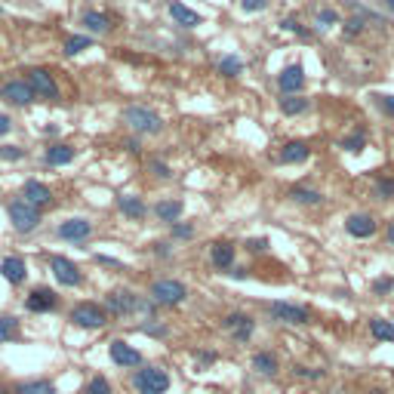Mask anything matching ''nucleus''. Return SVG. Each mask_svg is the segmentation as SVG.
<instances>
[{"mask_svg":"<svg viewBox=\"0 0 394 394\" xmlns=\"http://www.w3.org/2000/svg\"><path fill=\"white\" fill-rule=\"evenodd\" d=\"M56 234H59L62 240H87L92 234V222H87V219H68V222H62V225L56 228Z\"/></svg>","mask_w":394,"mask_h":394,"instance_id":"f8f14e48","label":"nucleus"},{"mask_svg":"<svg viewBox=\"0 0 394 394\" xmlns=\"http://www.w3.org/2000/svg\"><path fill=\"white\" fill-rule=\"evenodd\" d=\"M277 87H281L284 96H293V92H299L305 87V68L302 65H286L281 71V77H277Z\"/></svg>","mask_w":394,"mask_h":394,"instance_id":"9d476101","label":"nucleus"},{"mask_svg":"<svg viewBox=\"0 0 394 394\" xmlns=\"http://www.w3.org/2000/svg\"><path fill=\"white\" fill-rule=\"evenodd\" d=\"M22 197H25L31 206H47L49 200H53V191H49L44 182H38V179H28L25 188H22Z\"/></svg>","mask_w":394,"mask_h":394,"instance_id":"dca6fc26","label":"nucleus"},{"mask_svg":"<svg viewBox=\"0 0 394 394\" xmlns=\"http://www.w3.org/2000/svg\"><path fill=\"white\" fill-rule=\"evenodd\" d=\"M345 31H348V34H361V31H363V19H357V16L348 19V28H345Z\"/></svg>","mask_w":394,"mask_h":394,"instance_id":"de8ad7c7","label":"nucleus"},{"mask_svg":"<svg viewBox=\"0 0 394 394\" xmlns=\"http://www.w3.org/2000/svg\"><path fill=\"white\" fill-rule=\"evenodd\" d=\"M253 370L262 372V376H274V372L281 370V363H277V357L271 354V351H256L253 354Z\"/></svg>","mask_w":394,"mask_h":394,"instance_id":"412c9836","label":"nucleus"},{"mask_svg":"<svg viewBox=\"0 0 394 394\" xmlns=\"http://www.w3.org/2000/svg\"><path fill=\"white\" fill-rule=\"evenodd\" d=\"M185 296H188V290L179 281H154L151 284V299L157 305H179V302H185Z\"/></svg>","mask_w":394,"mask_h":394,"instance_id":"423d86ee","label":"nucleus"},{"mask_svg":"<svg viewBox=\"0 0 394 394\" xmlns=\"http://www.w3.org/2000/svg\"><path fill=\"white\" fill-rule=\"evenodd\" d=\"M25 151L22 148H16V145H6V148H0V161H22Z\"/></svg>","mask_w":394,"mask_h":394,"instance_id":"e433bc0d","label":"nucleus"},{"mask_svg":"<svg viewBox=\"0 0 394 394\" xmlns=\"http://www.w3.org/2000/svg\"><path fill=\"white\" fill-rule=\"evenodd\" d=\"M83 394H114V388L105 376H92L87 382V388H83Z\"/></svg>","mask_w":394,"mask_h":394,"instance_id":"473e14b6","label":"nucleus"},{"mask_svg":"<svg viewBox=\"0 0 394 394\" xmlns=\"http://www.w3.org/2000/svg\"><path fill=\"white\" fill-rule=\"evenodd\" d=\"M10 222H13L16 231L28 234V231H34V228L40 225V210L28 204L25 197H19V200H13V204H10Z\"/></svg>","mask_w":394,"mask_h":394,"instance_id":"20e7f679","label":"nucleus"},{"mask_svg":"<svg viewBox=\"0 0 394 394\" xmlns=\"http://www.w3.org/2000/svg\"><path fill=\"white\" fill-rule=\"evenodd\" d=\"M16 394H59V388H56L53 382H19L16 385Z\"/></svg>","mask_w":394,"mask_h":394,"instance_id":"bb28decb","label":"nucleus"},{"mask_svg":"<svg viewBox=\"0 0 394 394\" xmlns=\"http://www.w3.org/2000/svg\"><path fill=\"white\" fill-rule=\"evenodd\" d=\"M56 293L53 290H47V286H38V290H31L28 293V299H25V308L28 311H38V314H44V311H53L56 308Z\"/></svg>","mask_w":394,"mask_h":394,"instance_id":"9b49d317","label":"nucleus"},{"mask_svg":"<svg viewBox=\"0 0 394 394\" xmlns=\"http://www.w3.org/2000/svg\"><path fill=\"white\" fill-rule=\"evenodd\" d=\"M31 90L38 92L40 99H56L59 96V87H56V81H53V74H49V71H44V68H34L31 71Z\"/></svg>","mask_w":394,"mask_h":394,"instance_id":"4468645a","label":"nucleus"},{"mask_svg":"<svg viewBox=\"0 0 394 394\" xmlns=\"http://www.w3.org/2000/svg\"><path fill=\"white\" fill-rule=\"evenodd\" d=\"M173 234H176V238H191V234H195V225H179V222H176Z\"/></svg>","mask_w":394,"mask_h":394,"instance_id":"79ce46f5","label":"nucleus"},{"mask_svg":"<svg viewBox=\"0 0 394 394\" xmlns=\"http://www.w3.org/2000/svg\"><path fill=\"white\" fill-rule=\"evenodd\" d=\"M151 170H154V176H161V179H170V176H173V173H170L167 163H161V161H154V163H151Z\"/></svg>","mask_w":394,"mask_h":394,"instance_id":"49530a36","label":"nucleus"},{"mask_svg":"<svg viewBox=\"0 0 394 394\" xmlns=\"http://www.w3.org/2000/svg\"><path fill=\"white\" fill-rule=\"evenodd\" d=\"M71 324L83 327V329H99V327L108 324V311L99 308L96 302H81V305H74V311H71Z\"/></svg>","mask_w":394,"mask_h":394,"instance_id":"39448f33","label":"nucleus"},{"mask_svg":"<svg viewBox=\"0 0 394 394\" xmlns=\"http://www.w3.org/2000/svg\"><path fill=\"white\" fill-rule=\"evenodd\" d=\"M385 6H388V10L394 13V0H385Z\"/></svg>","mask_w":394,"mask_h":394,"instance_id":"5fc2aeb1","label":"nucleus"},{"mask_svg":"<svg viewBox=\"0 0 394 394\" xmlns=\"http://www.w3.org/2000/svg\"><path fill=\"white\" fill-rule=\"evenodd\" d=\"M219 71H222V74H228V77H234V74H240V71H243V62L234 59V56H225V59L219 62Z\"/></svg>","mask_w":394,"mask_h":394,"instance_id":"f704fd0d","label":"nucleus"},{"mask_svg":"<svg viewBox=\"0 0 394 394\" xmlns=\"http://www.w3.org/2000/svg\"><path fill=\"white\" fill-rule=\"evenodd\" d=\"M120 117H124V124L130 126V130H136V133H148V136H154V133H161V130H163L161 114L151 111V108H145V105H126Z\"/></svg>","mask_w":394,"mask_h":394,"instance_id":"f03ea898","label":"nucleus"},{"mask_svg":"<svg viewBox=\"0 0 394 394\" xmlns=\"http://www.w3.org/2000/svg\"><path fill=\"white\" fill-rule=\"evenodd\" d=\"M108 311L114 314V318H126V314H136V311H142V314H151L154 311V299L151 302H142L136 293H130V290H111L108 293Z\"/></svg>","mask_w":394,"mask_h":394,"instance_id":"f257e3e1","label":"nucleus"},{"mask_svg":"<svg viewBox=\"0 0 394 394\" xmlns=\"http://www.w3.org/2000/svg\"><path fill=\"white\" fill-rule=\"evenodd\" d=\"M19 336V320L13 318V314H3L0 318V342H10Z\"/></svg>","mask_w":394,"mask_h":394,"instance_id":"c756f323","label":"nucleus"},{"mask_svg":"<svg viewBox=\"0 0 394 394\" xmlns=\"http://www.w3.org/2000/svg\"><path fill=\"white\" fill-rule=\"evenodd\" d=\"M154 213H157V219L161 222H176L182 219V204H179V200H161V204L154 206Z\"/></svg>","mask_w":394,"mask_h":394,"instance_id":"b1692460","label":"nucleus"},{"mask_svg":"<svg viewBox=\"0 0 394 394\" xmlns=\"http://www.w3.org/2000/svg\"><path fill=\"white\" fill-rule=\"evenodd\" d=\"M247 247H249V249H253V253H265V249H268V238H259V240H256V238H253V240H249V243H247Z\"/></svg>","mask_w":394,"mask_h":394,"instance_id":"c03bdc74","label":"nucleus"},{"mask_svg":"<svg viewBox=\"0 0 394 394\" xmlns=\"http://www.w3.org/2000/svg\"><path fill=\"white\" fill-rule=\"evenodd\" d=\"M49 268H53L56 281H59L62 286H81V281H83L81 268H77L71 259H62V256H56V259L49 262Z\"/></svg>","mask_w":394,"mask_h":394,"instance_id":"6e6552de","label":"nucleus"},{"mask_svg":"<svg viewBox=\"0 0 394 394\" xmlns=\"http://www.w3.org/2000/svg\"><path fill=\"white\" fill-rule=\"evenodd\" d=\"M382 105H385V111L394 114V96H382Z\"/></svg>","mask_w":394,"mask_h":394,"instance_id":"3c124183","label":"nucleus"},{"mask_svg":"<svg viewBox=\"0 0 394 394\" xmlns=\"http://www.w3.org/2000/svg\"><path fill=\"white\" fill-rule=\"evenodd\" d=\"M367 394H385V391H367Z\"/></svg>","mask_w":394,"mask_h":394,"instance_id":"6e6d98bb","label":"nucleus"},{"mask_svg":"<svg viewBox=\"0 0 394 394\" xmlns=\"http://www.w3.org/2000/svg\"><path fill=\"white\" fill-rule=\"evenodd\" d=\"M108 354H111V361L117 363V367H139L142 363V354L133 345H126L124 339L108 342Z\"/></svg>","mask_w":394,"mask_h":394,"instance_id":"1a4fd4ad","label":"nucleus"},{"mask_svg":"<svg viewBox=\"0 0 394 394\" xmlns=\"http://www.w3.org/2000/svg\"><path fill=\"white\" fill-rule=\"evenodd\" d=\"M142 333H148V336H167V327H157V324H142Z\"/></svg>","mask_w":394,"mask_h":394,"instance_id":"a19ab883","label":"nucleus"},{"mask_svg":"<svg viewBox=\"0 0 394 394\" xmlns=\"http://www.w3.org/2000/svg\"><path fill=\"white\" fill-rule=\"evenodd\" d=\"M388 240H391V247H394V225L388 228Z\"/></svg>","mask_w":394,"mask_h":394,"instance_id":"864d4df0","label":"nucleus"},{"mask_svg":"<svg viewBox=\"0 0 394 394\" xmlns=\"http://www.w3.org/2000/svg\"><path fill=\"white\" fill-rule=\"evenodd\" d=\"M197 361H200V367H210V363H216V351H200Z\"/></svg>","mask_w":394,"mask_h":394,"instance_id":"a18cd8bd","label":"nucleus"},{"mask_svg":"<svg viewBox=\"0 0 394 394\" xmlns=\"http://www.w3.org/2000/svg\"><path fill=\"white\" fill-rule=\"evenodd\" d=\"M0 274L6 277L13 286H19V284H25V277H28V268H25V262L19 259V256H10V259H3L0 262Z\"/></svg>","mask_w":394,"mask_h":394,"instance_id":"a211bd4d","label":"nucleus"},{"mask_svg":"<svg viewBox=\"0 0 394 394\" xmlns=\"http://www.w3.org/2000/svg\"><path fill=\"white\" fill-rule=\"evenodd\" d=\"M379 197H394V182L391 179H382V182H379Z\"/></svg>","mask_w":394,"mask_h":394,"instance_id":"ea45409f","label":"nucleus"},{"mask_svg":"<svg viewBox=\"0 0 394 394\" xmlns=\"http://www.w3.org/2000/svg\"><path fill=\"white\" fill-rule=\"evenodd\" d=\"M308 157H311L308 142H290V145H284V151H281V163H302Z\"/></svg>","mask_w":394,"mask_h":394,"instance_id":"aec40b11","label":"nucleus"},{"mask_svg":"<svg viewBox=\"0 0 394 394\" xmlns=\"http://www.w3.org/2000/svg\"><path fill=\"white\" fill-rule=\"evenodd\" d=\"M284 28H286V31H302V28H299L296 22H293V19H286V22H284Z\"/></svg>","mask_w":394,"mask_h":394,"instance_id":"603ef678","label":"nucleus"},{"mask_svg":"<svg viewBox=\"0 0 394 394\" xmlns=\"http://www.w3.org/2000/svg\"><path fill=\"white\" fill-rule=\"evenodd\" d=\"M0 96H3L6 102H13V105H31L38 92L31 90V83H25V81H13V83H6Z\"/></svg>","mask_w":394,"mask_h":394,"instance_id":"2eb2a0df","label":"nucleus"},{"mask_svg":"<svg viewBox=\"0 0 394 394\" xmlns=\"http://www.w3.org/2000/svg\"><path fill=\"white\" fill-rule=\"evenodd\" d=\"M117 206H120V213H124L126 219H142L145 216V204H142L139 197H133V195H120Z\"/></svg>","mask_w":394,"mask_h":394,"instance_id":"5701e85b","label":"nucleus"},{"mask_svg":"<svg viewBox=\"0 0 394 394\" xmlns=\"http://www.w3.org/2000/svg\"><path fill=\"white\" fill-rule=\"evenodd\" d=\"M268 314L281 324H308V311L302 305H290V302H271Z\"/></svg>","mask_w":394,"mask_h":394,"instance_id":"0eeeda50","label":"nucleus"},{"mask_svg":"<svg viewBox=\"0 0 394 394\" xmlns=\"http://www.w3.org/2000/svg\"><path fill=\"white\" fill-rule=\"evenodd\" d=\"M296 376H302V379H320V376H324V370H308V367H296Z\"/></svg>","mask_w":394,"mask_h":394,"instance_id":"37998d69","label":"nucleus"},{"mask_svg":"<svg viewBox=\"0 0 394 394\" xmlns=\"http://www.w3.org/2000/svg\"><path fill=\"white\" fill-rule=\"evenodd\" d=\"M90 44H92L90 34H74V38L65 40V53L68 56H77V53H83V49H90Z\"/></svg>","mask_w":394,"mask_h":394,"instance_id":"7c9ffc66","label":"nucleus"},{"mask_svg":"<svg viewBox=\"0 0 394 394\" xmlns=\"http://www.w3.org/2000/svg\"><path fill=\"white\" fill-rule=\"evenodd\" d=\"M96 262H99V265H111V268H124V265H120L117 259H108V256H96Z\"/></svg>","mask_w":394,"mask_h":394,"instance_id":"09e8293b","label":"nucleus"},{"mask_svg":"<svg viewBox=\"0 0 394 394\" xmlns=\"http://www.w3.org/2000/svg\"><path fill=\"white\" fill-rule=\"evenodd\" d=\"M345 231L351 234V238H372V234H376V219L363 216V213L357 216L354 213V216L345 219Z\"/></svg>","mask_w":394,"mask_h":394,"instance_id":"f3484780","label":"nucleus"},{"mask_svg":"<svg viewBox=\"0 0 394 394\" xmlns=\"http://www.w3.org/2000/svg\"><path fill=\"white\" fill-rule=\"evenodd\" d=\"M225 327L238 342H249V336H253V329H256V320L249 318V314H228Z\"/></svg>","mask_w":394,"mask_h":394,"instance_id":"ddd939ff","label":"nucleus"},{"mask_svg":"<svg viewBox=\"0 0 394 394\" xmlns=\"http://www.w3.org/2000/svg\"><path fill=\"white\" fill-rule=\"evenodd\" d=\"M74 161V148L71 145H53L47 148V163L49 167H65V163Z\"/></svg>","mask_w":394,"mask_h":394,"instance_id":"393cba45","label":"nucleus"},{"mask_svg":"<svg viewBox=\"0 0 394 394\" xmlns=\"http://www.w3.org/2000/svg\"><path fill=\"white\" fill-rule=\"evenodd\" d=\"M170 16H173L179 25H185V28L200 25V16H197V13H195V10H188L185 3H179V0H173V3H170Z\"/></svg>","mask_w":394,"mask_h":394,"instance_id":"4be33fe9","label":"nucleus"},{"mask_svg":"<svg viewBox=\"0 0 394 394\" xmlns=\"http://www.w3.org/2000/svg\"><path fill=\"white\" fill-rule=\"evenodd\" d=\"M308 108V99H299V96H286V99H281V111L284 114H302Z\"/></svg>","mask_w":394,"mask_h":394,"instance_id":"2f4dec72","label":"nucleus"},{"mask_svg":"<svg viewBox=\"0 0 394 394\" xmlns=\"http://www.w3.org/2000/svg\"><path fill=\"white\" fill-rule=\"evenodd\" d=\"M363 145H367V136H363V133H354V136H348V139H342V148L351 151V154L363 151Z\"/></svg>","mask_w":394,"mask_h":394,"instance_id":"72a5a7b5","label":"nucleus"},{"mask_svg":"<svg viewBox=\"0 0 394 394\" xmlns=\"http://www.w3.org/2000/svg\"><path fill=\"white\" fill-rule=\"evenodd\" d=\"M271 0H240V6L247 13H259V10H265V6H268Z\"/></svg>","mask_w":394,"mask_h":394,"instance_id":"58836bf2","label":"nucleus"},{"mask_svg":"<svg viewBox=\"0 0 394 394\" xmlns=\"http://www.w3.org/2000/svg\"><path fill=\"white\" fill-rule=\"evenodd\" d=\"M318 22H320V25H336V22H339V13L329 10V6H327V10H320V13H318Z\"/></svg>","mask_w":394,"mask_h":394,"instance_id":"4c0bfd02","label":"nucleus"},{"mask_svg":"<svg viewBox=\"0 0 394 394\" xmlns=\"http://www.w3.org/2000/svg\"><path fill=\"white\" fill-rule=\"evenodd\" d=\"M370 333L376 336L379 342H394V324H391V320L372 318V320H370Z\"/></svg>","mask_w":394,"mask_h":394,"instance_id":"a878e982","label":"nucleus"},{"mask_svg":"<svg viewBox=\"0 0 394 394\" xmlns=\"http://www.w3.org/2000/svg\"><path fill=\"white\" fill-rule=\"evenodd\" d=\"M83 25L90 34H105L108 31V16L105 13H83Z\"/></svg>","mask_w":394,"mask_h":394,"instance_id":"cd10ccee","label":"nucleus"},{"mask_svg":"<svg viewBox=\"0 0 394 394\" xmlns=\"http://www.w3.org/2000/svg\"><path fill=\"white\" fill-rule=\"evenodd\" d=\"M133 388L139 394H163L170 388V372L163 367H142L133 372Z\"/></svg>","mask_w":394,"mask_h":394,"instance_id":"7ed1b4c3","label":"nucleus"},{"mask_svg":"<svg viewBox=\"0 0 394 394\" xmlns=\"http://www.w3.org/2000/svg\"><path fill=\"white\" fill-rule=\"evenodd\" d=\"M13 130V124H10V117H6V114H0V136H6Z\"/></svg>","mask_w":394,"mask_h":394,"instance_id":"8fccbe9b","label":"nucleus"},{"mask_svg":"<svg viewBox=\"0 0 394 394\" xmlns=\"http://www.w3.org/2000/svg\"><path fill=\"white\" fill-rule=\"evenodd\" d=\"M210 259H213V265H216V268L231 271V268H234V243H225V240L213 243Z\"/></svg>","mask_w":394,"mask_h":394,"instance_id":"6ab92c4d","label":"nucleus"},{"mask_svg":"<svg viewBox=\"0 0 394 394\" xmlns=\"http://www.w3.org/2000/svg\"><path fill=\"white\" fill-rule=\"evenodd\" d=\"M290 197L296 200V204H308V206H318L320 200H324V195H320V191H311V188H293Z\"/></svg>","mask_w":394,"mask_h":394,"instance_id":"c85d7f7f","label":"nucleus"},{"mask_svg":"<svg viewBox=\"0 0 394 394\" xmlns=\"http://www.w3.org/2000/svg\"><path fill=\"white\" fill-rule=\"evenodd\" d=\"M391 290H394L391 277H376V281H372V293H376V296H385V293H391Z\"/></svg>","mask_w":394,"mask_h":394,"instance_id":"c9c22d12","label":"nucleus"}]
</instances>
